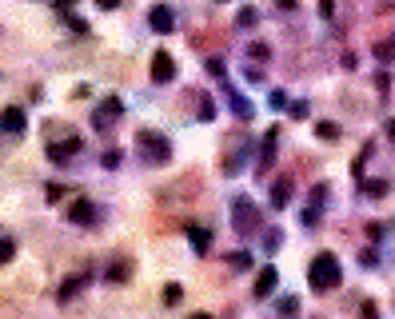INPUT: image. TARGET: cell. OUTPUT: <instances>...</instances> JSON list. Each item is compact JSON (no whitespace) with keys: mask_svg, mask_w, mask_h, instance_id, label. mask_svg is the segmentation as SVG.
<instances>
[{"mask_svg":"<svg viewBox=\"0 0 395 319\" xmlns=\"http://www.w3.org/2000/svg\"><path fill=\"white\" fill-rule=\"evenodd\" d=\"M339 280H344V268H339V259H335L332 252H320V256L311 259L308 283L316 292H332V287H339Z\"/></svg>","mask_w":395,"mask_h":319,"instance_id":"obj_1","label":"cell"},{"mask_svg":"<svg viewBox=\"0 0 395 319\" xmlns=\"http://www.w3.org/2000/svg\"><path fill=\"white\" fill-rule=\"evenodd\" d=\"M136 152L148 160V164H168V160H172V144H168L160 132H148V128L136 132Z\"/></svg>","mask_w":395,"mask_h":319,"instance_id":"obj_2","label":"cell"},{"mask_svg":"<svg viewBox=\"0 0 395 319\" xmlns=\"http://www.w3.org/2000/svg\"><path fill=\"white\" fill-rule=\"evenodd\" d=\"M232 228L240 235H247V232H256L259 228V208L252 204V200H235L232 204Z\"/></svg>","mask_w":395,"mask_h":319,"instance_id":"obj_3","label":"cell"},{"mask_svg":"<svg viewBox=\"0 0 395 319\" xmlns=\"http://www.w3.org/2000/svg\"><path fill=\"white\" fill-rule=\"evenodd\" d=\"M120 116H124V100L120 96H104L96 104V112H92V124H96V132H108Z\"/></svg>","mask_w":395,"mask_h":319,"instance_id":"obj_4","label":"cell"},{"mask_svg":"<svg viewBox=\"0 0 395 319\" xmlns=\"http://www.w3.org/2000/svg\"><path fill=\"white\" fill-rule=\"evenodd\" d=\"M80 148H84V140H80V136H68V140L48 148V160L52 164H72V156H80Z\"/></svg>","mask_w":395,"mask_h":319,"instance_id":"obj_5","label":"cell"},{"mask_svg":"<svg viewBox=\"0 0 395 319\" xmlns=\"http://www.w3.org/2000/svg\"><path fill=\"white\" fill-rule=\"evenodd\" d=\"M176 80V64L168 52H156L152 56V84H172Z\"/></svg>","mask_w":395,"mask_h":319,"instance_id":"obj_6","label":"cell"},{"mask_svg":"<svg viewBox=\"0 0 395 319\" xmlns=\"http://www.w3.org/2000/svg\"><path fill=\"white\" fill-rule=\"evenodd\" d=\"M28 128V116H25V108H4L0 112V132H8V136H20Z\"/></svg>","mask_w":395,"mask_h":319,"instance_id":"obj_7","label":"cell"},{"mask_svg":"<svg viewBox=\"0 0 395 319\" xmlns=\"http://www.w3.org/2000/svg\"><path fill=\"white\" fill-rule=\"evenodd\" d=\"M184 232H188L192 252H196V256H208V247H212V232H208V228H204V223H188Z\"/></svg>","mask_w":395,"mask_h":319,"instance_id":"obj_8","label":"cell"},{"mask_svg":"<svg viewBox=\"0 0 395 319\" xmlns=\"http://www.w3.org/2000/svg\"><path fill=\"white\" fill-rule=\"evenodd\" d=\"M68 220H72L76 228H88V223L96 220V208H92L88 200H72V204H68Z\"/></svg>","mask_w":395,"mask_h":319,"instance_id":"obj_9","label":"cell"},{"mask_svg":"<svg viewBox=\"0 0 395 319\" xmlns=\"http://www.w3.org/2000/svg\"><path fill=\"white\" fill-rule=\"evenodd\" d=\"M276 283H280V271H276V268H259L256 287H252V292H256V299H268V295L276 292Z\"/></svg>","mask_w":395,"mask_h":319,"instance_id":"obj_10","label":"cell"},{"mask_svg":"<svg viewBox=\"0 0 395 319\" xmlns=\"http://www.w3.org/2000/svg\"><path fill=\"white\" fill-rule=\"evenodd\" d=\"M276 144H280V128H272V132L264 136V148H259V172H268L272 168V160H276Z\"/></svg>","mask_w":395,"mask_h":319,"instance_id":"obj_11","label":"cell"},{"mask_svg":"<svg viewBox=\"0 0 395 319\" xmlns=\"http://www.w3.org/2000/svg\"><path fill=\"white\" fill-rule=\"evenodd\" d=\"M148 25L156 28V32H172V25H176L172 8H168V4H156V8L148 13Z\"/></svg>","mask_w":395,"mask_h":319,"instance_id":"obj_12","label":"cell"},{"mask_svg":"<svg viewBox=\"0 0 395 319\" xmlns=\"http://www.w3.org/2000/svg\"><path fill=\"white\" fill-rule=\"evenodd\" d=\"M292 204V176H280L272 184V208H287Z\"/></svg>","mask_w":395,"mask_h":319,"instance_id":"obj_13","label":"cell"},{"mask_svg":"<svg viewBox=\"0 0 395 319\" xmlns=\"http://www.w3.org/2000/svg\"><path fill=\"white\" fill-rule=\"evenodd\" d=\"M88 275H92V271H88ZM88 275H68V280L60 283V292H56V299H72V295H76V292H80V287L88 283Z\"/></svg>","mask_w":395,"mask_h":319,"instance_id":"obj_14","label":"cell"},{"mask_svg":"<svg viewBox=\"0 0 395 319\" xmlns=\"http://www.w3.org/2000/svg\"><path fill=\"white\" fill-rule=\"evenodd\" d=\"M128 275H132V263H128V259H116V263L104 271V280H108V283H124Z\"/></svg>","mask_w":395,"mask_h":319,"instance_id":"obj_15","label":"cell"},{"mask_svg":"<svg viewBox=\"0 0 395 319\" xmlns=\"http://www.w3.org/2000/svg\"><path fill=\"white\" fill-rule=\"evenodd\" d=\"M228 100H232V112L240 116V120H252V104H247L244 96H235V92H228Z\"/></svg>","mask_w":395,"mask_h":319,"instance_id":"obj_16","label":"cell"},{"mask_svg":"<svg viewBox=\"0 0 395 319\" xmlns=\"http://www.w3.org/2000/svg\"><path fill=\"white\" fill-rule=\"evenodd\" d=\"M375 60H395V37L383 40V44H375Z\"/></svg>","mask_w":395,"mask_h":319,"instance_id":"obj_17","label":"cell"},{"mask_svg":"<svg viewBox=\"0 0 395 319\" xmlns=\"http://www.w3.org/2000/svg\"><path fill=\"white\" fill-rule=\"evenodd\" d=\"M180 295H184V292H180V283H168V287H164V304L176 307V304H180Z\"/></svg>","mask_w":395,"mask_h":319,"instance_id":"obj_18","label":"cell"},{"mask_svg":"<svg viewBox=\"0 0 395 319\" xmlns=\"http://www.w3.org/2000/svg\"><path fill=\"white\" fill-rule=\"evenodd\" d=\"M13 256H16V244H13V240H0V268H4Z\"/></svg>","mask_w":395,"mask_h":319,"instance_id":"obj_19","label":"cell"},{"mask_svg":"<svg viewBox=\"0 0 395 319\" xmlns=\"http://www.w3.org/2000/svg\"><path fill=\"white\" fill-rule=\"evenodd\" d=\"M280 311H284V315H296V311H299V299H296V295H284V299H280Z\"/></svg>","mask_w":395,"mask_h":319,"instance_id":"obj_20","label":"cell"},{"mask_svg":"<svg viewBox=\"0 0 395 319\" xmlns=\"http://www.w3.org/2000/svg\"><path fill=\"white\" fill-rule=\"evenodd\" d=\"M316 132H320V140H335V136H339V128H335L332 120H323L320 128H316Z\"/></svg>","mask_w":395,"mask_h":319,"instance_id":"obj_21","label":"cell"},{"mask_svg":"<svg viewBox=\"0 0 395 319\" xmlns=\"http://www.w3.org/2000/svg\"><path fill=\"white\" fill-rule=\"evenodd\" d=\"M247 56H252V60H268L272 52H268V44H247Z\"/></svg>","mask_w":395,"mask_h":319,"instance_id":"obj_22","label":"cell"},{"mask_svg":"<svg viewBox=\"0 0 395 319\" xmlns=\"http://www.w3.org/2000/svg\"><path fill=\"white\" fill-rule=\"evenodd\" d=\"M268 104H272L276 112H284L287 108V92H272V100H268Z\"/></svg>","mask_w":395,"mask_h":319,"instance_id":"obj_23","label":"cell"},{"mask_svg":"<svg viewBox=\"0 0 395 319\" xmlns=\"http://www.w3.org/2000/svg\"><path fill=\"white\" fill-rule=\"evenodd\" d=\"M44 192H48V204H56V200H64V192H68V188H60V184H48Z\"/></svg>","mask_w":395,"mask_h":319,"instance_id":"obj_24","label":"cell"},{"mask_svg":"<svg viewBox=\"0 0 395 319\" xmlns=\"http://www.w3.org/2000/svg\"><path fill=\"white\" fill-rule=\"evenodd\" d=\"M235 25H240V28H247V25H256V13H252V8H244V13L235 16Z\"/></svg>","mask_w":395,"mask_h":319,"instance_id":"obj_25","label":"cell"},{"mask_svg":"<svg viewBox=\"0 0 395 319\" xmlns=\"http://www.w3.org/2000/svg\"><path fill=\"white\" fill-rule=\"evenodd\" d=\"M252 263V256L247 252H232V268H247Z\"/></svg>","mask_w":395,"mask_h":319,"instance_id":"obj_26","label":"cell"},{"mask_svg":"<svg viewBox=\"0 0 395 319\" xmlns=\"http://www.w3.org/2000/svg\"><path fill=\"white\" fill-rule=\"evenodd\" d=\"M216 116V108H212V100H200V120H212Z\"/></svg>","mask_w":395,"mask_h":319,"instance_id":"obj_27","label":"cell"},{"mask_svg":"<svg viewBox=\"0 0 395 319\" xmlns=\"http://www.w3.org/2000/svg\"><path fill=\"white\" fill-rule=\"evenodd\" d=\"M104 168H120V152H104Z\"/></svg>","mask_w":395,"mask_h":319,"instance_id":"obj_28","label":"cell"},{"mask_svg":"<svg viewBox=\"0 0 395 319\" xmlns=\"http://www.w3.org/2000/svg\"><path fill=\"white\" fill-rule=\"evenodd\" d=\"M208 76H216V80H220V76H224V60H208Z\"/></svg>","mask_w":395,"mask_h":319,"instance_id":"obj_29","label":"cell"},{"mask_svg":"<svg viewBox=\"0 0 395 319\" xmlns=\"http://www.w3.org/2000/svg\"><path fill=\"white\" fill-rule=\"evenodd\" d=\"M264 244H268V247H280V244H284V235H280V232H268V235H264Z\"/></svg>","mask_w":395,"mask_h":319,"instance_id":"obj_30","label":"cell"},{"mask_svg":"<svg viewBox=\"0 0 395 319\" xmlns=\"http://www.w3.org/2000/svg\"><path fill=\"white\" fill-rule=\"evenodd\" d=\"M320 13L332 20V16H335V0H320Z\"/></svg>","mask_w":395,"mask_h":319,"instance_id":"obj_31","label":"cell"},{"mask_svg":"<svg viewBox=\"0 0 395 319\" xmlns=\"http://www.w3.org/2000/svg\"><path fill=\"white\" fill-rule=\"evenodd\" d=\"M383 188H387V184H383V180H375V184H368V196H383Z\"/></svg>","mask_w":395,"mask_h":319,"instance_id":"obj_32","label":"cell"},{"mask_svg":"<svg viewBox=\"0 0 395 319\" xmlns=\"http://www.w3.org/2000/svg\"><path fill=\"white\" fill-rule=\"evenodd\" d=\"M96 4H100V8H120L124 0H96Z\"/></svg>","mask_w":395,"mask_h":319,"instance_id":"obj_33","label":"cell"},{"mask_svg":"<svg viewBox=\"0 0 395 319\" xmlns=\"http://www.w3.org/2000/svg\"><path fill=\"white\" fill-rule=\"evenodd\" d=\"M56 8H60V13H68V8H72V0H56Z\"/></svg>","mask_w":395,"mask_h":319,"instance_id":"obj_34","label":"cell"},{"mask_svg":"<svg viewBox=\"0 0 395 319\" xmlns=\"http://www.w3.org/2000/svg\"><path fill=\"white\" fill-rule=\"evenodd\" d=\"M280 4H284V8H296V0H280Z\"/></svg>","mask_w":395,"mask_h":319,"instance_id":"obj_35","label":"cell"}]
</instances>
